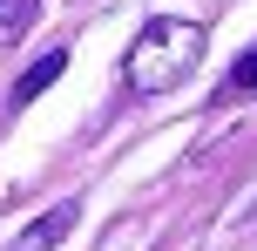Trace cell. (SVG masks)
Instances as JSON below:
<instances>
[{
  "label": "cell",
  "mask_w": 257,
  "mask_h": 251,
  "mask_svg": "<svg viewBox=\"0 0 257 251\" xmlns=\"http://www.w3.org/2000/svg\"><path fill=\"white\" fill-rule=\"evenodd\" d=\"M203 48H210V34H203V21H183V14H156L149 27L136 34V48H128V89L136 95H163V89H176L183 75H190L196 61H203Z\"/></svg>",
  "instance_id": "1"
},
{
  "label": "cell",
  "mask_w": 257,
  "mask_h": 251,
  "mask_svg": "<svg viewBox=\"0 0 257 251\" xmlns=\"http://www.w3.org/2000/svg\"><path fill=\"white\" fill-rule=\"evenodd\" d=\"M75 217H81V204H54L48 217H34V224L14 238V251H54V244L68 238V231H75Z\"/></svg>",
  "instance_id": "2"
},
{
  "label": "cell",
  "mask_w": 257,
  "mask_h": 251,
  "mask_svg": "<svg viewBox=\"0 0 257 251\" xmlns=\"http://www.w3.org/2000/svg\"><path fill=\"white\" fill-rule=\"evenodd\" d=\"M61 68H68V48H48V54H41V61L27 68L21 81H14V109H27L41 89H54V81H61Z\"/></svg>",
  "instance_id": "3"
},
{
  "label": "cell",
  "mask_w": 257,
  "mask_h": 251,
  "mask_svg": "<svg viewBox=\"0 0 257 251\" xmlns=\"http://www.w3.org/2000/svg\"><path fill=\"white\" fill-rule=\"evenodd\" d=\"M34 14H41V0H0V34H21Z\"/></svg>",
  "instance_id": "4"
},
{
  "label": "cell",
  "mask_w": 257,
  "mask_h": 251,
  "mask_svg": "<svg viewBox=\"0 0 257 251\" xmlns=\"http://www.w3.org/2000/svg\"><path fill=\"white\" fill-rule=\"evenodd\" d=\"M230 89H257V48H250V54H244V61H237V68H230Z\"/></svg>",
  "instance_id": "5"
}]
</instances>
